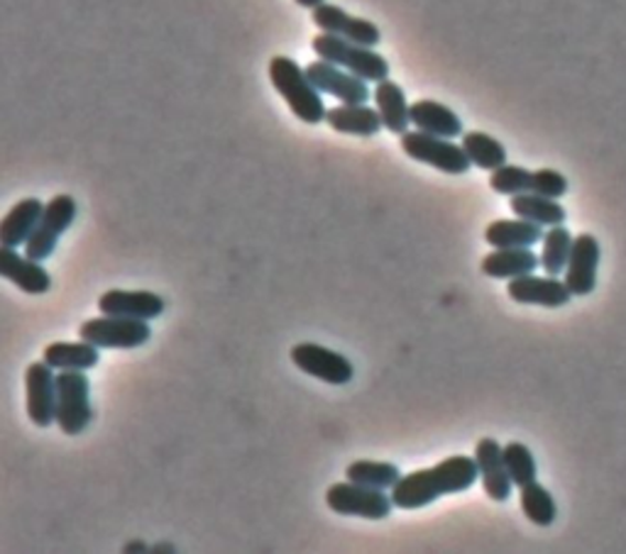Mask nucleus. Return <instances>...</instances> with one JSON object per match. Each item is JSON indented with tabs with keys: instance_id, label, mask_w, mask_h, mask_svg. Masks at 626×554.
Masks as SVG:
<instances>
[{
	"instance_id": "obj_8",
	"label": "nucleus",
	"mask_w": 626,
	"mask_h": 554,
	"mask_svg": "<svg viewBox=\"0 0 626 554\" xmlns=\"http://www.w3.org/2000/svg\"><path fill=\"white\" fill-rule=\"evenodd\" d=\"M76 213H78V206H76V200L72 196H66V194L54 196L47 203V208H44L40 225L25 245V254L30 259H35V262H44V259H50L54 254V250H57L60 237L74 225Z\"/></svg>"
},
{
	"instance_id": "obj_3",
	"label": "nucleus",
	"mask_w": 626,
	"mask_h": 554,
	"mask_svg": "<svg viewBox=\"0 0 626 554\" xmlns=\"http://www.w3.org/2000/svg\"><path fill=\"white\" fill-rule=\"evenodd\" d=\"M313 52L319 59L341 66V69L365 78L367 84H379L389 78V64L382 54H377L373 47H363V44L331 35V32L313 37Z\"/></svg>"
},
{
	"instance_id": "obj_18",
	"label": "nucleus",
	"mask_w": 626,
	"mask_h": 554,
	"mask_svg": "<svg viewBox=\"0 0 626 554\" xmlns=\"http://www.w3.org/2000/svg\"><path fill=\"white\" fill-rule=\"evenodd\" d=\"M44 208L47 206L40 198H22L15 203L0 220V247H13V250L25 247L42 220Z\"/></svg>"
},
{
	"instance_id": "obj_6",
	"label": "nucleus",
	"mask_w": 626,
	"mask_h": 554,
	"mask_svg": "<svg viewBox=\"0 0 626 554\" xmlns=\"http://www.w3.org/2000/svg\"><path fill=\"white\" fill-rule=\"evenodd\" d=\"M78 337L98 349H136L150 343V321L120 318V315H100L78 327Z\"/></svg>"
},
{
	"instance_id": "obj_26",
	"label": "nucleus",
	"mask_w": 626,
	"mask_h": 554,
	"mask_svg": "<svg viewBox=\"0 0 626 554\" xmlns=\"http://www.w3.org/2000/svg\"><path fill=\"white\" fill-rule=\"evenodd\" d=\"M463 150L470 156V162L485 172H495V169L507 164V150L499 140L489 138L487 132H465L463 134Z\"/></svg>"
},
{
	"instance_id": "obj_20",
	"label": "nucleus",
	"mask_w": 626,
	"mask_h": 554,
	"mask_svg": "<svg viewBox=\"0 0 626 554\" xmlns=\"http://www.w3.org/2000/svg\"><path fill=\"white\" fill-rule=\"evenodd\" d=\"M411 126L421 132L435 134V138L449 140L465 134L463 120L457 118L449 106L435 104V100H417V104L411 106Z\"/></svg>"
},
{
	"instance_id": "obj_10",
	"label": "nucleus",
	"mask_w": 626,
	"mask_h": 554,
	"mask_svg": "<svg viewBox=\"0 0 626 554\" xmlns=\"http://www.w3.org/2000/svg\"><path fill=\"white\" fill-rule=\"evenodd\" d=\"M306 74L311 78V84L316 86L321 94H328L333 98H338L341 104L348 106H363L373 98L370 86H367L365 78L355 76L350 72L341 69L331 62L316 59L306 66Z\"/></svg>"
},
{
	"instance_id": "obj_31",
	"label": "nucleus",
	"mask_w": 626,
	"mask_h": 554,
	"mask_svg": "<svg viewBox=\"0 0 626 554\" xmlns=\"http://www.w3.org/2000/svg\"><path fill=\"white\" fill-rule=\"evenodd\" d=\"M505 461H507V469H509V477L514 486L524 489V486L536 481L539 467H536V459L527 445H521V443L505 445Z\"/></svg>"
},
{
	"instance_id": "obj_33",
	"label": "nucleus",
	"mask_w": 626,
	"mask_h": 554,
	"mask_svg": "<svg viewBox=\"0 0 626 554\" xmlns=\"http://www.w3.org/2000/svg\"><path fill=\"white\" fill-rule=\"evenodd\" d=\"M296 3H299L301 8H311V10H313V8H319L321 3H326V0H296Z\"/></svg>"
},
{
	"instance_id": "obj_32",
	"label": "nucleus",
	"mask_w": 626,
	"mask_h": 554,
	"mask_svg": "<svg viewBox=\"0 0 626 554\" xmlns=\"http://www.w3.org/2000/svg\"><path fill=\"white\" fill-rule=\"evenodd\" d=\"M531 194L555 200L563 198L568 194V178L561 172H555V169H539V172H533Z\"/></svg>"
},
{
	"instance_id": "obj_15",
	"label": "nucleus",
	"mask_w": 626,
	"mask_h": 554,
	"mask_svg": "<svg viewBox=\"0 0 626 554\" xmlns=\"http://www.w3.org/2000/svg\"><path fill=\"white\" fill-rule=\"evenodd\" d=\"M600 242L595 235H578L570 252V262L565 269V284L573 291V296H590L597 286V269H600Z\"/></svg>"
},
{
	"instance_id": "obj_12",
	"label": "nucleus",
	"mask_w": 626,
	"mask_h": 554,
	"mask_svg": "<svg viewBox=\"0 0 626 554\" xmlns=\"http://www.w3.org/2000/svg\"><path fill=\"white\" fill-rule=\"evenodd\" d=\"M313 22H316L319 30L345 37L355 44H363V47L375 50L377 44L382 42V32H379L375 22L365 18H353L333 3H321L319 8H313Z\"/></svg>"
},
{
	"instance_id": "obj_1",
	"label": "nucleus",
	"mask_w": 626,
	"mask_h": 554,
	"mask_svg": "<svg viewBox=\"0 0 626 554\" xmlns=\"http://www.w3.org/2000/svg\"><path fill=\"white\" fill-rule=\"evenodd\" d=\"M477 477L479 467L475 457L453 455L431 469H419L401 477L395 489H391V501H395V508L419 511V508L439 501L441 496L473 489Z\"/></svg>"
},
{
	"instance_id": "obj_16",
	"label": "nucleus",
	"mask_w": 626,
	"mask_h": 554,
	"mask_svg": "<svg viewBox=\"0 0 626 554\" xmlns=\"http://www.w3.org/2000/svg\"><path fill=\"white\" fill-rule=\"evenodd\" d=\"M0 276L15 284L20 291L32 293V296H42L52 289V276L42 262L20 254L13 247H0Z\"/></svg>"
},
{
	"instance_id": "obj_14",
	"label": "nucleus",
	"mask_w": 626,
	"mask_h": 554,
	"mask_svg": "<svg viewBox=\"0 0 626 554\" xmlns=\"http://www.w3.org/2000/svg\"><path fill=\"white\" fill-rule=\"evenodd\" d=\"M475 459L479 467V479H483V489L489 499L495 503L509 501L514 481L505 461V447H501L497 439L483 437L475 447Z\"/></svg>"
},
{
	"instance_id": "obj_4",
	"label": "nucleus",
	"mask_w": 626,
	"mask_h": 554,
	"mask_svg": "<svg viewBox=\"0 0 626 554\" xmlns=\"http://www.w3.org/2000/svg\"><path fill=\"white\" fill-rule=\"evenodd\" d=\"M94 423L91 381L86 371H60L57 374V425L64 435L76 437Z\"/></svg>"
},
{
	"instance_id": "obj_25",
	"label": "nucleus",
	"mask_w": 626,
	"mask_h": 554,
	"mask_svg": "<svg viewBox=\"0 0 626 554\" xmlns=\"http://www.w3.org/2000/svg\"><path fill=\"white\" fill-rule=\"evenodd\" d=\"M511 210L517 218L541 225V228H553V225H563L568 213L555 198H546L539 194H519L511 196Z\"/></svg>"
},
{
	"instance_id": "obj_17",
	"label": "nucleus",
	"mask_w": 626,
	"mask_h": 554,
	"mask_svg": "<svg viewBox=\"0 0 626 554\" xmlns=\"http://www.w3.org/2000/svg\"><path fill=\"white\" fill-rule=\"evenodd\" d=\"M98 311L106 315H120V318L154 321L164 313V298L152 291H106L98 298Z\"/></svg>"
},
{
	"instance_id": "obj_24",
	"label": "nucleus",
	"mask_w": 626,
	"mask_h": 554,
	"mask_svg": "<svg viewBox=\"0 0 626 554\" xmlns=\"http://www.w3.org/2000/svg\"><path fill=\"white\" fill-rule=\"evenodd\" d=\"M42 359L54 371H88L98 367L100 355L98 347L91 343H52L50 347H44Z\"/></svg>"
},
{
	"instance_id": "obj_9",
	"label": "nucleus",
	"mask_w": 626,
	"mask_h": 554,
	"mask_svg": "<svg viewBox=\"0 0 626 554\" xmlns=\"http://www.w3.org/2000/svg\"><path fill=\"white\" fill-rule=\"evenodd\" d=\"M292 361L294 367L304 371V374L319 381H326L331 387H345V383H350L355 377L353 361L348 357L313 343L296 345L292 349Z\"/></svg>"
},
{
	"instance_id": "obj_22",
	"label": "nucleus",
	"mask_w": 626,
	"mask_h": 554,
	"mask_svg": "<svg viewBox=\"0 0 626 554\" xmlns=\"http://www.w3.org/2000/svg\"><path fill=\"white\" fill-rule=\"evenodd\" d=\"M541 267V257H536L529 247H511V250H495L483 259V274L489 279H519L533 274Z\"/></svg>"
},
{
	"instance_id": "obj_23",
	"label": "nucleus",
	"mask_w": 626,
	"mask_h": 554,
	"mask_svg": "<svg viewBox=\"0 0 626 554\" xmlns=\"http://www.w3.org/2000/svg\"><path fill=\"white\" fill-rule=\"evenodd\" d=\"M541 225L529 222L524 218L517 220H495L485 230V240L495 250H511V247H533L543 242Z\"/></svg>"
},
{
	"instance_id": "obj_28",
	"label": "nucleus",
	"mask_w": 626,
	"mask_h": 554,
	"mask_svg": "<svg viewBox=\"0 0 626 554\" xmlns=\"http://www.w3.org/2000/svg\"><path fill=\"white\" fill-rule=\"evenodd\" d=\"M345 477L353 484L373 486V489H395L401 479V471L391 461H370V459H357L345 469Z\"/></svg>"
},
{
	"instance_id": "obj_13",
	"label": "nucleus",
	"mask_w": 626,
	"mask_h": 554,
	"mask_svg": "<svg viewBox=\"0 0 626 554\" xmlns=\"http://www.w3.org/2000/svg\"><path fill=\"white\" fill-rule=\"evenodd\" d=\"M509 298L521 305H539V308H563L573 298V291L558 276H519L509 281Z\"/></svg>"
},
{
	"instance_id": "obj_29",
	"label": "nucleus",
	"mask_w": 626,
	"mask_h": 554,
	"mask_svg": "<svg viewBox=\"0 0 626 554\" xmlns=\"http://www.w3.org/2000/svg\"><path fill=\"white\" fill-rule=\"evenodd\" d=\"M521 511L527 515L533 525L548 528L555 523L558 518V506L551 491L541 486L539 481H531L529 486L521 489Z\"/></svg>"
},
{
	"instance_id": "obj_5",
	"label": "nucleus",
	"mask_w": 626,
	"mask_h": 554,
	"mask_svg": "<svg viewBox=\"0 0 626 554\" xmlns=\"http://www.w3.org/2000/svg\"><path fill=\"white\" fill-rule=\"evenodd\" d=\"M401 152L411 156L413 162L429 164L433 169H439V172L453 176L467 174L470 166H473V162H470V156L463 150V144L457 146L449 138H435V134L421 130L417 132L407 130L401 134Z\"/></svg>"
},
{
	"instance_id": "obj_30",
	"label": "nucleus",
	"mask_w": 626,
	"mask_h": 554,
	"mask_svg": "<svg viewBox=\"0 0 626 554\" xmlns=\"http://www.w3.org/2000/svg\"><path fill=\"white\" fill-rule=\"evenodd\" d=\"M492 191H497L499 196H519V194H531L533 188V172L524 166L505 164L492 172L489 176Z\"/></svg>"
},
{
	"instance_id": "obj_27",
	"label": "nucleus",
	"mask_w": 626,
	"mask_h": 554,
	"mask_svg": "<svg viewBox=\"0 0 626 554\" xmlns=\"http://www.w3.org/2000/svg\"><path fill=\"white\" fill-rule=\"evenodd\" d=\"M573 242H575V237L570 235L565 225H553V228L543 235L541 269L548 276H558L568 269L570 252H573Z\"/></svg>"
},
{
	"instance_id": "obj_2",
	"label": "nucleus",
	"mask_w": 626,
	"mask_h": 554,
	"mask_svg": "<svg viewBox=\"0 0 626 554\" xmlns=\"http://www.w3.org/2000/svg\"><path fill=\"white\" fill-rule=\"evenodd\" d=\"M270 82L301 122L319 126V122L326 120L328 110L323 106L321 90L311 84L306 69H301L294 59L274 56L270 62Z\"/></svg>"
},
{
	"instance_id": "obj_19",
	"label": "nucleus",
	"mask_w": 626,
	"mask_h": 554,
	"mask_svg": "<svg viewBox=\"0 0 626 554\" xmlns=\"http://www.w3.org/2000/svg\"><path fill=\"white\" fill-rule=\"evenodd\" d=\"M373 98L379 118H382V126L389 132L404 134L411 126V106L407 100L404 88L391 82V78H385V82L377 84Z\"/></svg>"
},
{
	"instance_id": "obj_7",
	"label": "nucleus",
	"mask_w": 626,
	"mask_h": 554,
	"mask_svg": "<svg viewBox=\"0 0 626 554\" xmlns=\"http://www.w3.org/2000/svg\"><path fill=\"white\" fill-rule=\"evenodd\" d=\"M326 503L333 513L338 515H357L367 520H385L389 518L395 501L382 489L363 484H333L326 491Z\"/></svg>"
},
{
	"instance_id": "obj_11",
	"label": "nucleus",
	"mask_w": 626,
	"mask_h": 554,
	"mask_svg": "<svg viewBox=\"0 0 626 554\" xmlns=\"http://www.w3.org/2000/svg\"><path fill=\"white\" fill-rule=\"evenodd\" d=\"M28 415L40 427L57 423V374L47 361H35L28 367Z\"/></svg>"
},
{
	"instance_id": "obj_21",
	"label": "nucleus",
	"mask_w": 626,
	"mask_h": 554,
	"mask_svg": "<svg viewBox=\"0 0 626 554\" xmlns=\"http://www.w3.org/2000/svg\"><path fill=\"white\" fill-rule=\"evenodd\" d=\"M326 122L331 126V130L341 134H353V138H373V134L385 128L377 108L373 110L367 104L335 106L326 112Z\"/></svg>"
}]
</instances>
